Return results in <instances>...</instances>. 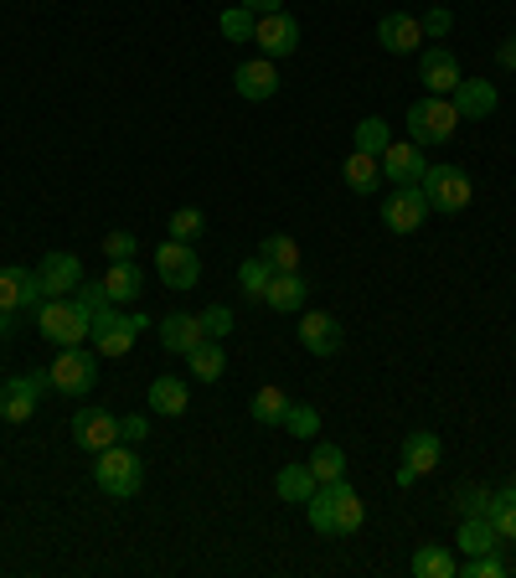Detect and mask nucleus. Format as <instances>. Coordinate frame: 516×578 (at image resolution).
Returning <instances> with one entry per match:
<instances>
[{"label":"nucleus","instance_id":"f257e3e1","mask_svg":"<svg viewBox=\"0 0 516 578\" xmlns=\"http://www.w3.org/2000/svg\"><path fill=\"white\" fill-rule=\"evenodd\" d=\"M305 516L310 527L321 532V537H346V532H357L367 522V507H361V496L351 491V480H326L321 491L305 501Z\"/></svg>","mask_w":516,"mask_h":578},{"label":"nucleus","instance_id":"f03ea898","mask_svg":"<svg viewBox=\"0 0 516 578\" xmlns=\"http://www.w3.org/2000/svg\"><path fill=\"white\" fill-rule=\"evenodd\" d=\"M36 336H47L52 346H83L93 336V315L68 294H47L36 305Z\"/></svg>","mask_w":516,"mask_h":578},{"label":"nucleus","instance_id":"7ed1b4c3","mask_svg":"<svg viewBox=\"0 0 516 578\" xmlns=\"http://www.w3.org/2000/svg\"><path fill=\"white\" fill-rule=\"evenodd\" d=\"M93 486H99L103 496H114V501H130V496L145 486V465H139L135 444H109V449H99V459H93Z\"/></svg>","mask_w":516,"mask_h":578},{"label":"nucleus","instance_id":"20e7f679","mask_svg":"<svg viewBox=\"0 0 516 578\" xmlns=\"http://www.w3.org/2000/svg\"><path fill=\"white\" fill-rule=\"evenodd\" d=\"M139 331H150V315H145V310H130V315H120L114 305L99 310V315H93V352H99V357H130Z\"/></svg>","mask_w":516,"mask_h":578},{"label":"nucleus","instance_id":"39448f33","mask_svg":"<svg viewBox=\"0 0 516 578\" xmlns=\"http://www.w3.org/2000/svg\"><path fill=\"white\" fill-rule=\"evenodd\" d=\"M455 124H460L455 99L429 93V99L408 103V140L413 145H445V140H455Z\"/></svg>","mask_w":516,"mask_h":578},{"label":"nucleus","instance_id":"423d86ee","mask_svg":"<svg viewBox=\"0 0 516 578\" xmlns=\"http://www.w3.org/2000/svg\"><path fill=\"white\" fill-rule=\"evenodd\" d=\"M47 388H52V373H47V367L5 377V382H0V419H5V424H26Z\"/></svg>","mask_w":516,"mask_h":578},{"label":"nucleus","instance_id":"0eeeda50","mask_svg":"<svg viewBox=\"0 0 516 578\" xmlns=\"http://www.w3.org/2000/svg\"><path fill=\"white\" fill-rule=\"evenodd\" d=\"M418 187H424V197H429L434 212H464L470 197H475V187H470V176H464L460 166H429Z\"/></svg>","mask_w":516,"mask_h":578},{"label":"nucleus","instance_id":"6e6552de","mask_svg":"<svg viewBox=\"0 0 516 578\" xmlns=\"http://www.w3.org/2000/svg\"><path fill=\"white\" fill-rule=\"evenodd\" d=\"M47 373H52V392H68V398H83L99 382V367H93L88 346H63V357L52 362Z\"/></svg>","mask_w":516,"mask_h":578},{"label":"nucleus","instance_id":"1a4fd4ad","mask_svg":"<svg viewBox=\"0 0 516 578\" xmlns=\"http://www.w3.org/2000/svg\"><path fill=\"white\" fill-rule=\"evenodd\" d=\"M155 274H160V285L166 289H191L197 279H202V258H197L191 243L166 238L160 248H155Z\"/></svg>","mask_w":516,"mask_h":578},{"label":"nucleus","instance_id":"9d476101","mask_svg":"<svg viewBox=\"0 0 516 578\" xmlns=\"http://www.w3.org/2000/svg\"><path fill=\"white\" fill-rule=\"evenodd\" d=\"M42 300H47V289H42V274H36V269H21V264L0 269V310H5V315H16V310H36Z\"/></svg>","mask_w":516,"mask_h":578},{"label":"nucleus","instance_id":"9b49d317","mask_svg":"<svg viewBox=\"0 0 516 578\" xmlns=\"http://www.w3.org/2000/svg\"><path fill=\"white\" fill-rule=\"evenodd\" d=\"M434 207L429 197H424V187H397L388 202H382V227L388 233H413V227H424V218H429Z\"/></svg>","mask_w":516,"mask_h":578},{"label":"nucleus","instance_id":"f8f14e48","mask_svg":"<svg viewBox=\"0 0 516 578\" xmlns=\"http://www.w3.org/2000/svg\"><path fill=\"white\" fill-rule=\"evenodd\" d=\"M254 42L258 57H290V52H300V21L290 11H269V16H258Z\"/></svg>","mask_w":516,"mask_h":578},{"label":"nucleus","instance_id":"ddd939ff","mask_svg":"<svg viewBox=\"0 0 516 578\" xmlns=\"http://www.w3.org/2000/svg\"><path fill=\"white\" fill-rule=\"evenodd\" d=\"M424 170H429V160H424V145H413V140H393V145L382 151V176H388L393 187H418Z\"/></svg>","mask_w":516,"mask_h":578},{"label":"nucleus","instance_id":"4468645a","mask_svg":"<svg viewBox=\"0 0 516 578\" xmlns=\"http://www.w3.org/2000/svg\"><path fill=\"white\" fill-rule=\"evenodd\" d=\"M72 444L88 449V455H99V449H109V444H120V419L103 413V409L72 413Z\"/></svg>","mask_w":516,"mask_h":578},{"label":"nucleus","instance_id":"2eb2a0df","mask_svg":"<svg viewBox=\"0 0 516 578\" xmlns=\"http://www.w3.org/2000/svg\"><path fill=\"white\" fill-rule=\"evenodd\" d=\"M300 346L310 357H336L341 352V321L330 310H305L300 315Z\"/></svg>","mask_w":516,"mask_h":578},{"label":"nucleus","instance_id":"dca6fc26","mask_svg":"<svg viewBox=\"0 0 516 578\" xmlns=\"http://www.w3.org/2000/svg\"><path fill=\"white\" fill-rule=\"evenodd\" d=\"M460 63H455V52L449 47H424V57H418V84L429 88V93H439V99H449L455 88H460Z\"/></svg>","mask_w":516,"mask_h":578},{"label":"nucleus","instance_id":"f3484780","mask_svg":"<svg viewBox=\"0 0 516 578\" xmlns=\"http://www.w3.org/2000/svg\"><path fill=\"white\" fill-rule=\"evenodd\" d=\"M233 88H238V99H248V103L274 99V93H279L274 57H248V63H238V73H233Z\"/></svg>","mask_w":516,"mask_h":578},{"label":"nucleus","instance_id":"a211bd4d","mask_svg":"<svg viewBox=\"0 0 516 578\" xmlns=\"http://www.w3.org/2000/svg\"><path fill=\"white\" fill-rule=\"evenodd\" d=\"M202 341H212L202 331V315H187V310H171L166 321H160V346L171 352V357H187V352H197Z\"/></svg>","mask_w":516,"mask_h":578},{"label":"nucleus","instance_id":"6ab92c4d","mask_svg":"<svg viewBox=\"0 0 516 578\" xmlns=\"http://www.w3.org/2000/svg\"><path fill=\"white\" fill-rule=\"evenodd\" d=\"M378 42H382V52L403 57V52L424 47V26H418V16H408V11H388V16L378 21Z\"/></svg>","mask_w":516,"mask_h":578},{"label":"nucleus","instance_id":"aec40b11","mask_svg":"<svg viewBox=\"0 0 516 578\" xmlns=\"http://www.w3.org/2000/svg\"><path fill=\"white\" fill-rule=\"evenodd\" d=\"M36 274H42V289H47V294H72V289L83 285V264H78V254H63V248L42 258Z\"/></svg>","mask_w":516,"mask_h":578},{"label":"nucleus","instance_id":"412c9836","mask_svg":"<svg viewBox=\"0 0 516 578\" xmlns=\"http://www.w3.org/2000/svg\"><path fill=\"white\" fill-rule=\"evenodd\" d=\"M455 109H460V120H491L496 114V84H485V78H460V88L449 93Z\"/></svg>","mask_w":516,"mask_h":578},{"label":"nucleus","instance_id":"4be33fe9","mask_svg":"<svg viewBox=\"0 0 516 578\" xmlns=\"http://www.w3.org/2000/svg\"><path fill=\"white\" fill-rule=\"evenodd\" d=\"M305 300H310V285H305V274H300V269L274 274V279H269V289H263V305L279 310V315H294Z\"/></svg>","mask_w":516,"mask_h":578},{"label":"nucleus","instance_id":"5701e85b","mask_svg":"<svg viewBox=\"0 0 516 578\" xmlns=\"http://www.w3.org/2000/svg\"><path fill=\"white\" fill-rule=\"evenodd\" d=\"M501 537L496 522L491 516H460V537H455V547H460L464 558H475V553H501Z\"/></svg>","mask_w":516,"mask_h":578},{"label":"nucleus","instance_id":"b1692460","mask_svg":"<svg viewBox=\"0 0 516 578\" xmlns=\"http://www.w3.org/2000/svg\"><path fill=\"white\" fill-rule=\"evenodd\" d=\"M103 289H109V300H114V305H135L139 294H145V274H139L135 258L109 264V274H103Z\"/></svg>","mask_w":516,"mask_h":578},{"label":"nucleus","instance_id":"393cba45","mask_svg":"<svg viewBox=\"0 0 516 578\" xmlns=\"http://www.w3.org/2000/svg\"><path fill=\"white\" fill-rule=\"evenodd\" d=\"M187 403H191V388L176 373H166V377H155L150 382V413H160V419H181Z\"/></svg>","mask_w":516,"mask_h":578},{"label":"nucleus","instance_id":"a878e982","mask_svg":"<svg viewBox=\"0 0 516 578\" xmlns=\"http://www.w3.org/2000/svg\"><path fill=\"white\" fill-rule=\"evenodd\" d=\"M439 434L434 429H413L408 440H403V465H408L413 476H429V470H439Z\"/></svg>","mask_w":516,"mask_h":578},{"label":"nucleus","instance_id":"bb28decb","mask_svg":"<svg viewBox=\"0 0 516 578\" xmlns=\"http://www.w3.org/2000/svg\"><path fill=\"white\" fill-rule=\"evenodd\" d=\"M274 491H279V501H290V507H305L310 496L321 491V480H315V470H310V459L305 465H284L274 476Z\"/></svg>","mask_w":516,"mask_h":578},{"label":"nucleus","instance_id":"cd10ccee","mask_svg":"<svg viewBox=\"0 0 516 578\" xmlns=\"http://www.w3.org/2000/svg\"><path fill=\"white\" fill-rule=\"evenodd\" d=\"M341 181L357 191V197H372L378 181H382V160L378 155H367V151H351L346 155V166H341Z\"/></svg>","mask_w":516,"mask_h":578},{"label":"nucleus","instance_id":"c85d7f7f","mask_svg":"<svg viewBox=\"0 0 516 578\" xmlns=\"http://www.w3.org/2000/svg\"><path fill=\"white\" fill-rule=\"evenodd\" d=\"M408 568L418 578H460V558H455V547H418L408 558Z\"/></svg>","mask_w":516,"mask_h":578},{"label":"nucleus","instance_id":"c756f323","mask_svg":"<svg viewBox=\"0 0 516 578\" xmlns=\"http://www.w3.org/2000/svg\"><path fill=\"white\" fill-rule=\"evenodd\" d=\"M187 367L197 382H217L227 373V357H223V341H202L197 352H187Z\"/></svg>","mask_w":516,"mask_h":578},{"label":"nucleus","instance_id":"7c9ffc66","mask_svg":"<svg viewBox=\"0 0 516 578\" xmlns=\"http://www.w3.org/2000/svg\"><path fill=\"white\" fill-rule=\"evenodd\" d=\"M284 409H290L284 388H269V382H263V388L254 392V403H248V413H254L263 429H279V424H284Z\"/></svg>","mask_w":516,"mask_h":578},{"label":"nucleus","instance_id":"2f4dec72","mask_svg":"<svg viewBox=\"0 0 516 578\" xmlns=\"http://www.w3.org/2000/svg\"><path fill=\"white\" fill-rule=\"evenodd\" d=\"M269 279H274V264H269L263 254H254V258H243L238 264V289L248 294V300H263Z\"/></svg>","mask_w":516,"mask_h":578},{"label":"nucleus","instance_id":"473e14b6","mask_svg":"<svg viewBox=\"0 0 516 578\" xmlns=\"http://www.w3.org/2000/svg\"><path fill=\"white\" fill-rule=\"evenodd\" d=\"M388 145H393V130H388V120H382V114H367V120L357 124V145H351V151H367V155H378V160H382V151H388Z\"/></svg>","mask_w":516,"mask_h":578},{"label":"nucleus","instance_id":"72a5a7b5","mask_svg":"<svg viewBox=\"0 0 516 578\" xmlns=\"http://www.w3.org/2000/svg\"><path fill=\"white\" fill-rule=\"evenodd\" d=\"M258 254L274 264V274H290V269H300V243L290 238V233H274V238H263L258 243Z\"/></svg>","mask_w":516,"mask_h":578},{"label":"nucleus","instance_id":"f704fd0d","mask_svg":"<svg viewBox=\"0 0 516 578\" xmlns=\"http://www.w3.org/2000/svg\"><path fill=\"white\" fill-rule=\"evenodd\" d=\"M485 516L496 522V532L512 543L516 537V486H506V491H491V507H485Z\"/></svg>","mask_w":516,"mask_h":578},{"label":"nucleus","instance_id":"c9c22d12","mask_svg":"<svg viewBox=\"0 0 516 578\" xmlns=\"http://www.w3.org/2000/svg\"><path fill=\"white\" fill-rule=\"evenodd\" d=\"M254 26H258V16L248 5H227L223 16H217V32H223L227 42H254Z\"/></svg>","mask_w":516,"mask_h":578},{"label":"nucleus","instance_id":"e433bc0d","mask_svg":"<svg viewBox=\"0 0 516 578\" xmlns=\"http://www.w3.org/2000/svg\"><path fill=\"white\" fill-rule=\"evenodd\" d=\"M310 470H315V480H321V486H326V480H341V476H346L341 444H315V455H310Z\"/></svg>","mask_w":516,"mask_h":578},{"label":"nucleus","instance_id":"4c0bfd02","mask_svg":"<svg viewBox=\"0 0 516 578\" xmlns=\"http://www.w3.org/2000/svg\"><path fill=\"white\" fill-rule=\"evenodd\" d=\"M279 429H290L294 440H315V434H321V413L310 409V403H290V409H284V424Z\"/></svg>","mask_w":516,"mask_h":578},{"label":"nucleus","instance_id":"58836bf2","mask_svg":"<svg viewBox=\"0 0 516 578\" xmlns=\"http://www.w3.org/2000/svg\"><path fill=\"white\" fill-rule=\"evenodd\" d=\"M166 227H171V238H181V243H197L206 233V218L202 212H197V207H176L171 212V222H166Z\"/></svg>","mask_w":516,"mask_h":578},{"label":"nucleus","instance_id":"ea45409f","mask_svg":"<svg viewBox=\"0 0 516 578\" xmlns=\"http://www.w3.org/2000/svg\"><path fill=\"white\" fill-rule=\"evenodd\" d=\"M139 248H145V243H139L135 233H124V227H114V233L103 238V258H109V264H124V258H135Z\"/></svg>","mask_w":516,"mask_h":578},{"label":"nucleus","instance_id":"a19ab883","mask_svg":"<svg viewBox=\"0 0 516 578\" xmlns=\"http://www.w3.org/2000/svg\"><path fill=\"white\" fill-rule=\"evenodd\" d=\"M485 507H491V491H485V486H460V491H455V511H460V516H485Z\"/></svg>","mask_w":516,"mask_h":578},{"label":"nucleus","instance_id":"79ce46f5","mask_svg":"<svg viewBox=\"0 0 516 578\" xmlns=\"http://www.w3.org/2000/svg\"><path fill=\"white\" fill-rule=\"evenodd\" d=\"M464 578H506V558L501 553H475V558H464Z\"/></svg>","mask_w":516,"mask_h":578},{"label":"nucleus","instance_id":"37998d69","mask_svg":"<svg viewBox=\"0 0 516 578\" xmlns=\"http://www.w3.org/2000/svg\"><path fill=\"white\" fill-rule=\"evenodd\" d=\"M72 300H78V305H83L88 315H99V310H109V305H114V300H109V289H103V279H93V285L83 279V285L72 289Z\"/></svg>","mask_w":516,"mask_h":578},{"label":"nucleus","instance_id":"c03bdc74","mask_svg":"<svg viewBox=\"0 0 516 578\" xmlns=\"http://www.w3.org/2000/svg\"><path fill=\"white\" fill-rule=\"evenodd\" d=\"M202 331H206L212 341H223L227 331H233V305H206V310H202Z\"/></svg>","mask_w":516,"mask_h":578},{"label":"nucleus","instance_id":"a18cd8bd","mask_svg":"<svg viewBox=\"0 0 516 578\" xmlns=\"http://www.w3.org/2000/svg\"><path fill=\"white\" fill-rule=\"evenodd\" d=\"M424 36H449V26H455V16H449V5H434V11H424Z\"/></svg>","mask_w":516,"mask_h":578},{"label":"nucleus","instance_id":"49530a36","mask_svg":"<svg viewBox=\"0 0 516 578\" xmlns=\"http://www.w3.org/2000/svg\"><path fill=\"white\" fill-rule=\"evenodd\" d=\"M120 440L124 444H145V440H150V419H139V413L120 419Z\"/></svg>","mask_w":516,"mask_h":578},{"label":"nucleus","instance_id":"de8ad7c7","mask_svg":"<svg viewBox=\"0 0 516 578\" xmlns=\"http://www.w3.org/2000/svg\"><path fill=\"white\" fill-rule=\"evenodd\" d=\"M496 63H501L506 73H516V36H506V42L496 47Z\"/></svg>","mask_w":516,"mask_h":578},{"label":"nucleus","instance_id":"09e8293b","mask_svg":"<svg viewBox=\"0 0 516 578\" xmlns=\"http://www.w3.org/2000/svg\"><path fill=\"white\" fill-rule=\"evenodd\" d=\"M238 5H248L254 16H269V11H284V0H238Z\"/></svg>","mask_w":516,"mask_h":578},{"label":"nucleus","instance_id":"8fccbe9b","mask_svg":"<svg viewBox=\"0 0 516 578\" xmlns=\"http://www.w3.org/2000/svg\"><path fill=\"white\" fill-rule=\"evenodd\" d=\"M397 486H403V491H408V486H418V476H413V470H408V465H397Z\"/></svg>","mask_w":516,"mask_h":578},{"label":"nucleus","instance_id":"3c124183","mask_svg":"<svg viewBox=\"0 0 516 578\" xmlns=\"http://www.w3.org/2000/svg\"><path fill=\"white\" fill-rule=\"evenodd\" d=\"M5 331H11V315H5V310H0V341H5Z\"/></svg>","mask_w":516,"mask_h":578}]
</instances>
